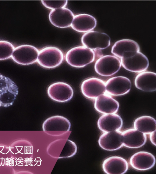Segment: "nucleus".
Segmentation results:
<instances>
[{
    "label": "nucleus",
    "instance_id": "nucleus-1",
    "mask_svg": "<svg viewBox=\"0 0 156 174\" xmlns=\"http://www.w3.org/2000/svg\"><path fill=\"white\" fill-rule=\"evenodd\" d=\"M95 53L92 50L84 46L75 47L66 53L65 58L67 62L72 67H83L93 62Z\"/></svg>",
    "mask_w": 156,
    "mask_h": 174
},
{
    "label": "nucleus",
    "instance_id": "nucleus-2",
    "mask_svg": "<svg viewBox=\"0 0 156 174\" xmlns=\"http://www.w3.org/2000/svg\"><path fill=\"white\" fill-rule=\"evenodd\" d=\"M63 59V54L60 49L56 47H48L39 52L37 61L41 66L51 68L60 65Z\"/></svg>",
    "mask_w": 156,
    "mask_h": 174
},
{
    "label": "nucleus",
    "instance_id": "nucleus-3",
    "mask_svg": "<svg viewBox=\"0 0 156 174\" xmlns=\"http://www.w3.org/2000/svg\"><path fill=\"white\" fill-rule=\"evenodd\" d=\"M18 89L11 79L0 74V107L12 105L18 94Z\"/></svg>",
    "mask_w": 156,
    "mask_h": 174
},
{
    "label": "nucleus",
    "instance_id": "nucleus-4",
    "mask_svg": "<svg viewBox=\"0 0 156 174\" xmlns=\"http://www.w3.org/2000/svg\"><path fill=\"white\" fill-rule=\"evenodd\" d=\"M121 65L119 59L116 56L110 55L100 57L94 65L96 72L100 75L109 76L116 73Z\"/></svg>",
    "mask_w": 156,
    "mask_h": 174
},
{
    "label": "nucleus",
    "instance_id": "nucleus-5",
    "mask_svg": "<svg viewBox=\"0 0 156 174\" xmlns=\"http://www.w3.org/2000/svg\"><path fill=\"white\" fill-rule=\"evenodd\" d=\"M81 42L84 47L91 50L103 49L110 45V38L105 33L91 31L83 35Z\"/></svg>",
    "mask_w": 156,
    "mask_h": 174
},
{
    "label": "nucleus",
    "instance_id": "nucleus-6",
    "mask_svg": "<svg viewBox=\"0 0 156 174\" xmlns=\"http://www.w3.org/2000/svg\"><path fill=\"white\" fill-rule=\"evenodd\" d=\"M71 123L67 118L61 116H51L46 119L42 125L43 130L47 134L59 136L69 131Z\"/></svg>",
    "mask_w": 156,
    "mask_h": 174
},
{
    "label": "nucleus",
    "instance_id": "nucleus-7",
    "mask_svg": "<svg viewBox=\"0 0 156 174\" xmlns=\"http://www.w3.org/2000/svg\"><path fill=\"white\" fill-rule=\"evenodd\" d=\"M39 52L38 49L33 45H22L14 49L12 58L19 64L29 65L37 61Z\"/></svg>",
    "mask_w": 156,
    "mask_h": 174
},
{
    "label": "nucleus",
    "instance_id": "nucleus-8",
    "mask_svg": "<svg viewBox=\"0 0 156 174\" xmlns=\"http://www.w3.org/2000/svg\"><path fill=\"white\" fill-rule=\"evenodd\" d=\"M81 89L83 95L90 99H96L106 92L104 82L96 78H90L84 80L81 84Z\"/></svg>",
    "mask_w": 156,
    "mask_h": 174
},
{
    "label": "nucleus",
    "instance_id": "nucleus-9",
    "mask_svg": "<svg viewBox=\"0 0 156 174\" xmlns=\"http://www.w3.org/2000/svg\"><path fill=\"white\" fill-rule=\"evenodd\" d=\"M48 93L52 100L58 102H64L71 99L73 91L68 84L58 82L53 83L48 87Z\"/></svg>",
    "mask_w": 156,
    "mask_h": 174
},
{
    "label": "nucleus",
    "instance_id": "nucleus-10",
    "mask_svg": "<svg viewBox=\"0 0 156 174\" xmlns=\"http://www.w3.org/2000/svg\"><path fill=\"white\" fill-rule=\"evenodd\" d=\"M105 84L106 91L109 94L115 96L125 94L130 90L131 83L130 80L123 76L113 77L109 79Z\"/></svg>",
    "mask_w": 156,
    "mask_h": 174
},
{
    "label": "nucleus",
    "instance_id": "nucleus-11",
    "mask_svg": "<svg viewBox=\"0 0 156 174\" xmlns=\"http://www.w3.org/2000/svg\"><path fill=\"white\" fill-rule=\"evenodd\" d=\"M140 50V46L136 42L131 39H123L115 43L112 47L111 52L121 58L131 57Z\"/></svg>",
    "mask_w": 156,
    "mask_h": 174
},
{
    "label": "nucleus",
    "instance_id": "nucleus-12",
    "mask_svg": "<svg viewBox=\"0 0 156 174\" xmlns=\"http://www.w3.org/2000/svg\"><path fill=\"white\" fill-rule=\"evenodd\" d=\"M120 61L124 68L134 72L144 71L149 66V61L147 57L140 51L131 57L121 58Z\"/></svg>",
    "mask_w": 156,
    "mask_h": 174
},
{
    "label": "nucleus",
    "instance_id": "nucleus-13",
    "mask_svg": "<svg viewBox=\"0 0 156 174\" xmlns=\"http://www.w3.org/2000/svg\"><path fill=\"white\" fill-rule=\"evenodd\" d=\"M74 17L72 11L66 8L52 10L49 16V20L52 25L62 28L70 26Z\"/></svg>",
    "mask_w": 156,
    "mask_h": 174
},
{
    "label": "nucleus",
    "instance_id": "nucleus-14",
    "mask_svg": "<svg viewBox=\"0 0 156 174\" xmlns=\"http://www.w3.org/2000/svg\"><path fill=\"white\" fill-rule=\"evenodd\" d=\"M98 143L100 146L105 150H118L123 145L122 132L119 130L105 132L100 136Z\"/></svg>",
    "mask_w": 156,
    "mask_h": 174
},
{
    "label": "nucleus",
    "instance_id": "nucleus-15",
    "mask_svg": "<svg viewBox=\"0 0 156 174\" xmlns=\"http://www.w3.org/2000/svg\"><path fill=\"white\" fill-rule=\"evenodd\" d=\"M155 163L153 155L146 151L134 154L130 159V164L133 168L139 170H146L152 168Z\"/></svg>",
    "mask_w": 156,
    "mask_h": 174
},
{
    "label": "nucleus",
    "instance_id": "nucleus-16",
    "mask_svg": "<svg viewBox=\"0 0 156 174\" xmlns=\"http://www.w3.org/2000/svg\"><path fill=\"white\" fill-rule=\"evenodd\" d=\"M94 107L100 113L105 114H113L117 112L119 103L110 95L104 93L96 99Z\"/></svg>",
    "mask_w": 156,
    "mask_h": 174
},
{
    "label": "nucleus",
    "instance_id": "nucleus-17",
    "mask_svg": "<svg viewBox=\"0 0 156 174\" xmlns=\"http://www.w3.org/2000/svg\"><path fill=\"white\" fill-rule=\"evenodd\" d=\"M123 145L131 148L140 147L146 143L145 134L135 129H130L122 132Z\"/></svg>",
    "mask_w": 156,
    "mask_h": 174
},
{
    "label": "nucleus",
    "instance_id": "nucleus-18",
    "mask_svg": "<svg viewBox=\"0 0 156 174\" xmlns=\"http://www.w3.org/2000/svg\"><path fill=\"white\" fill-rule=\"evenodd\" d=\"M104 172L108 174H123L128 169V164L124 158L112 156L105 159L102 164Z\"/></svg>",
    "mask_w": 156,
    "mask_h": 174
},
{
    "label": "nucleus",
    "instance_id": "nucleus-19",
    "mask_svg": "<svg viewBox=\"0 0 156 174\" xmlns=\"http://www.w3.org/2000/svg\"><path fill=\"white\" fill-rule=\"evenodd\" d=\"M122 125L121 117L115 114L103 115L100 117L98 122L99 129L105 132L119 130Z\"/></svg>",
    "mask_w": 156,
    "mask_h": 174
},
{
    "label": "nucleus",
    "instance_id": "nucleus-20",
    "mask_svg": "<svg viewBox=\"0 0 156 174\" xmlns=\"http://www.w3.org/2000/svg\"><path fill=\"white\" fill-rule=\"evenodd\" d=\"M96 24L97 20L94 16L88 14H81L74 16L71 26L77 31L86 33L93 30Z\"/></svg>",
    "mask_w": 156,
    "mask_h": 174
},
{
    "label": "nucleus",
    "instance_id": "nucleus-21",
    "mask_svg": "<svg viewBox=\"0 0 156 174\" xmlns=\"http://www.w3.org/2000/svg\"><path fill=\"white\" fill-rule=\"evenodd\" d=\"M156 74L151 71H143L138 74L135 80L136 88L145 92H151L156 89Z\"/></svg>",
    "mask_w": 156,
    "mask_h": 174
},
{
    "label": "nucleus",
    "instance_id": "nucleus-22",
    "mask_svg": "<svg viewBox=\"0 0 156 174\" xmlns=\"http://www.w3.org/2000/svg\"><path fill=\"white\" fill-rule=\"evenodd\" d=\"M134 127L135 129L144 134H151L156 131V120L150 116H141L135 120Z\"/></svg>",
    "mask_w": 156,
    "mask_h": 174
},
{
    "label": "nucleus",
    "instance_id": "nucleus-23",
    "mask_svg": "<svg viewBox=\"0 0 156 174\" xmlns=\"http://www.w3.org/2000/svg\"><path fill=\"white\" fill-rule=\"evenodd\" d=\"M14 47L10 42L0 41V60L8 59L12 56Z\"/></svg>",
    "mask_w": 156,
    "mask_h": 174
},
{
    "label": "nucleus",
    "instance_id": "nucleus-24",
    "mask_svg": "<svg viewBox=\"0 0 156 174\" xmlns=\"http://www.w3.org/2000/svg\"><path fill=\"white\" fill-rule=\"evenodd\" d=\"M67 0H42L43 5L47 8L55 9L65 8L67 3Z\"/></svg>",
    "mask_w": 156,
    "mask_h": 174
}]
</instances>
